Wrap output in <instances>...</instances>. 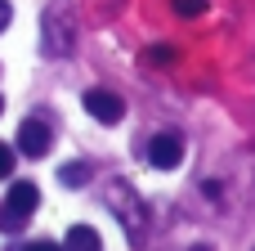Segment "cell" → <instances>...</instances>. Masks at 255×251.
<instances>
[{
	"instance_id": "7c38bea8",
	"label": "cell",
	"mask_w": 255,
	"mask_h": 251,
	"mask_svg": "<svg viewBox=\"0 0 255 251\" xmlns=\"http://www.w3.org/2000/svg\"><path fill=\"white\" fill-rule=\"evenodd\" d=\"M9 22H13V4H9V0H0V31H4Z\"/></svg>"
},
{
	"instance_id": "5b68a950",
	"label": "cell",
	"mask_w": 255,
	"mask_h": 251,
	"mask_svg": "<svg viewBox=\"0 0 255 251\" xmlns=\"http://www.w3.org/2000/svg\"><path fill=\"white\" fill-rule=\"evenodd\" d=\"M54 148V130L40 121V117H27L22 126H18V153L22 157H45Z\"/></svg>"
},
{
	"instance_id": "6da1fadb",
	"label": "cell",
	"mask_w": 255,
	"mask_h": 251,
	"mask_svg": "<svg viewBox=\"0 0 255 251\" xmlns=\"http://www.w3.org/2000/svg\"><path fill=\"white\" fill-rule=\"evenodd\" d=\"M103 202H108V207H112V216L121 220L126 238H130L134 247H143V243H148V202H143L126 180H112V184L103 189Z\"/></svg>"
},
{
	"instance_id": "9c48e42d",
	"label": "cell",
	"mask_w": 255,
	"mask_h": 251,
	"mask_svg": "<svg viewBox=\"0 0 255 251\" xmlns=\"http://www.w3.org/2000/svg\"><path fill=\"white\" fill-rule=\"evenodd\" d=\"M206 4H211V0H170V9H175L179 18H202Z\"/></svg>"
},
{
	"instance_id": "ba28073f",
	"label": "cell",
	"mask_w": 255,
	"mask_h": 251,
	"mask_svg": "<svg viewBox=\"0 0 255 251\" xmlns=\"http://www.w3.org/2000/svg\"><path fill=\"white\" fill-rule=\"evenodd\" d=\"M58 180H63V189H81V184H90V166L85 162H67L58 171Z\"/></svg>"
},
{
	"instance_id": "7a4b0ae2",
	"label": "cell",
	"mask_w": 255,
	"mask_h": 251,
	"mask_svg": "<svg viewBox=\"0 0 255 251\" xmlns=\"http://www.w3.org/2000/svg\"><path fill=\"white\" fill-rule=\"evenodd\" d=\"M36 207H40V189L31 180H13L9 184V198L0 207V234H22L27 220L36 216Z\"/></svg>"
},
{
	"instance_id": "8fae6325",
	"label": "cell",
	"mask_w": 255,
	"mask_h": 251,
	"mask_svg": "<svg viewBox=\"0 0 255 251\" xmlns=\"http://www.w3.org/2000/svg\"><path fill=\"white\" fill-rule=\"evenodd\" d=\"M22 251H63L58 243H49V238H36V243H27Z\"/></svg>"
},
{
	"instance_id": "277c9868",
	"label": "cell",
	"mask_w": 255,
	"mask_h": 251,
	"mask_svg": "<svg viewBox=\"0 0 255 251\" xmlns=\"http://www.w3.org/2000/svg\"><path fill=\"white\" fill-rule=\"evenodd\" d=\"M85 112L99 121V126H117L126 117V99L112 94V90H85Z\"/></svg>"
},
{
	"instance_id": "4fadbf2b",
	"label": "cell",
	"mask_w": 255,
	"mask_h": 251,
	"mask_svg": "<svg viewBox=\"0 0 255 251\" xmlns=\"http://www.w3.org/2000/svg\"><path fill=\"white\" fill-rule=\"evenodd\" d=\"M0 112H4V99H0Z\"/></svg>"
},
{
	"instance_id": "3957f363",
	"label": "cell",
	"mask_w": 255,
	"mask_h": 251,
	"mask_svg": "<svg viewBox=\"0 0 255 251\" xmlns=\"http://www.w3.org/2000/svg\"><path fill=\"white\" fill-rule=\"evenodd\" d=\"M40 40H45V54H72V40H76V22H72V9L67 4H54L45 9L40 18Z\"/></svg>"
},
{
	"instance_id": "30bf717a",
	"label": "cell",
	"mask_w": 255,
	"mask_h": 251,
	"mask_svg": "<svg viewBox=\"0 0 255 251\" xmlns=\"http://www.w3.org/2000/svg\"><path fill=\"white\" fill-rule=\"evenodd\" d=\"M13 166H18V148L0 144V180H9V175H13Z\"/></svg>"
},
{
	"instance_id": "8992f818",
	"label": "cell",
	"mask_w": 255,
	"mask_h": 251,
	"mask_svg": "<svg viewBox=\"0 0 255 251\" xmlns=\"http://www.w3.org/2000/svg\"><path fill=\"white\" fill-rule=\"evenodd\" d=\"M148 162H152L157 171H175V166L184 162V139H179L175 130L152 135V144H148Z\"/></svg>"
},
{
	"instance_id": "52a82bcc",
	"label": "cell",
	"mask_w": 255,
	"mask_h": 251,
	"mask_svg": "<svg viewBox=\"0 0 255 251\" xmlns=\"http://www.w3.org/2000/svg\"><path fill=\"white\" fill-rule=\"evenodd\" d=\"M58 247L63 251H103V238H99V229H90V225H72Z\"/></svg>"
}]
</instances>
